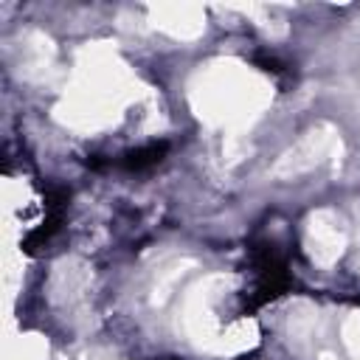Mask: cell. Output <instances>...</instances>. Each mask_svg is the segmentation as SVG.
Returning a JSON list of instances; mask_svg holds the SVG:
<instances>
[{"label":"cell","instance_id":"1","mask_svg":"<svg viewBox=\"0 0 360 360\" xmlns=\"http://www.w3.org/2000/svg\"><path fill=\"white\" fill-rule=\"evenodd\" d=\"M250 262H253V290L248 292L242 312H256L259 307L276 301L278 295H284L287 290H292V276H290V264L287 256L267 239L253 242L250 248Z\"/></svg>","mask_w":360,"mask_h":360},{"label":"cell","instance_id":"2","mask_svg":"<svg viewBox=\"0 0 360 360\" xmlns=\"http://www.w3.org/2000/svg\"><path fill=\"white\" fill-rule=\"evenodd\" d=\"M42 194H45V219L22 239V250L25 253H39V248H45L62 228L65 222V211H68V202H70V188L68 186H59V183H48L42 186Z\"/></svg>","mask_w":360,"mask_h":360},{"label":"cell","instance_id":"3","mask_svg":"<svg viewBox=\"0 0 360 360\" xmlns=\"http://www.w3.org/2000/svg\"><path fill=\"white\" fill-rule=\"evenodd\" d=\"M172 143L169 141H149L143 146H135V149H127L121 158L112 160L115 169H124V172H146L152 166H158L166 155H169Z\"/></svg>","mask_w":360,"mask_h":360},{"label":"cell","instance_id":"4","mask_svg":"<svg viewBox=\"0 0 360 360\" xmlns=\"http://www.w3.org/2000/svg\"><path fill=\"white\" fill-rule=\"evenodd\" d=\"M253 62H256V68H262V70L270 73V76H287V73H290V65H284V62H281L278 56H273V53H256Z\"/></svg>","mask_w":360,"mask_h":360},{"label":"cell","instance_id":"5","mask_svg":"<svg viewBox=\"0 0 360 360\" xmlns=\"http://www.w3.org/2000/svg\"><path fill=\"white\" fill-rule=\"evenodd\" d=\"M354 304H360V295H354Z\"/></svg>","mask_w":360,"mask_h":360}]
</instances>
